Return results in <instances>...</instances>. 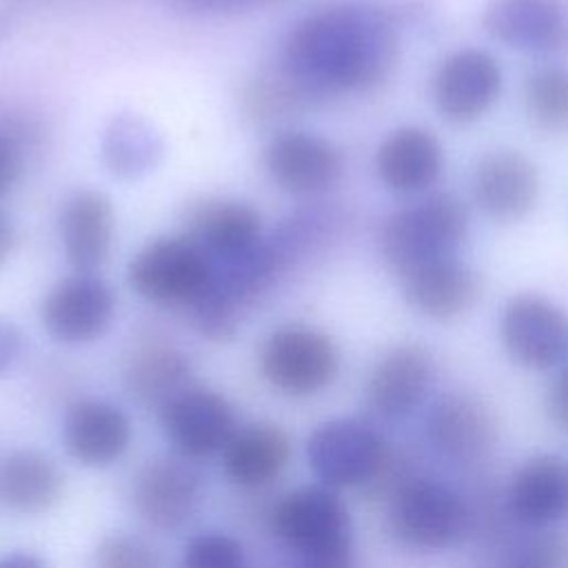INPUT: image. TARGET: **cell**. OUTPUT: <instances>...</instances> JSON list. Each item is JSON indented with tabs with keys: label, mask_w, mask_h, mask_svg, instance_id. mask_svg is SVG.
Here are the masks:
<instances>
[{
	"label": "cell",
	"mask_w": 568,
	"mask_h": 568,
	"mask_svg": "<svg viewBox=\"0 0 568 568\" xmlns=\"http://www.w3.org/2000/svg\"><path fill=\"white\" fill-rule=\"evenodd\" d=\"M328 217L322 213H302L286 220L273 237H262L246 255L215 264L209 288L193 308V322L209 339H229L242 311L262 295L286 266L306 248L322 242Z\"/></svg>",
	"instance_id": "7a4b0ae2"
},
{
	"label": "cell",
	"mask_w": 568,
	"mask_h": 568,
	"mask_svg": "<svg viewBox=\"0 0 568 568\" xmlns=\"http://www.w3.org/2000/svg\"><path fill=\"white\" fill-rule=\"evenodd\" d=\"M64 488L60 468L38 450H16L0 462V501L18 513L51 508Z\"/></svg>",
	"instance_id": "484cf974"
},
{
	"label": "cell",
	"mask_w": 568,
	"mask_h": 568,
	"mask_svg": "<svg viewBox=\"0 0 568 568\" xmlns=\"http://www.w3.org/2000/svg\"><path fill=\"white\" fill-rule=\"evenodd\" d=\"M395 60V16L364 2L315 9L282 47L284 75L304 95L366 91L386 80Z\"/></svg>",
	"instance_id": "6da1fadb"
},
{
	"label": "cell",
	"mask_w": 568,
	"mask_h": 568,
	"mask_svg": "<svg viewBox=\"0 0 568 568\" xmlns=\"http://www.w3.org/2000/svg\"><path fill=\"white\" fill-rule=\"evenodd\" d=\"M506 504L508 513L530 528L568 519V462L557 455L528 459L513 475Z\"/></svg>",
	"instance_id": "44dd1931"
},
{
	"label": "cell",
	"mask_w": 568,
	"mask_h": 568,
	"mask_svg": "<svg viewBox=\"0 0 568 568\" xmlns=\"http://www.w3.org/2000/svg\"><path fill=\"white\" fill-rule=\"evenodd\" d=\"M537 193V171L519 151H490L475 166L473 195L493 220L513 222L524 217L535 206Z\"/></svg>",
	"instance_id": "e0dca14e"
},
{
	"label": "cell",
	"mask_w": 568,
	"mask_h": 568,
	"mask_svg": "<svg viewBox=\"0 0 568 568\" xmlns=\"http://www.w3.org/2000/svg\"><path fill=\"white\" fill-rule=\"evenodd\" d=\"M468 233V213L450 193L424 195L395 211L382 226L379 248L384 262L402 275L424 262L457 255Z\"/></svg>",
	"instance_id": "3957f363"
},
{
	"label": "cell",
	"mask_w": 568,
	"mask_h": 568,
	"mask_svg": "<svg viewBox=\"0 0 568 568\" xmlns=\"http://www.w3.org/2000/svg\"><path fill=\"white\" fill-rule=\"evenodd\" d=\"M260 366L271 386L302 397L326 388L335 379L339 353L326 333L304 324H288L268 335Z\"/></svg>",
	"instance_id": "ba28073f"
},
{
	"label": "cell",
	"mask_w": 568,
	"mask_h": 568,
	"mask_svg": "<svg viewBox=\"0 0 568 568\" xmlns=\"http://www.w3.org/2000/svg\"><path fill=\"white\" fill-rule=\"evenodd\" d=\"M169 442L186 457H209L224 450L237 430L233 406L215 390L186 386L160 408Z\"/></svg>",
	"instance_id": "4fadbf2b"
},
{
	"label": "cell",
	"mask_w": 568,
	"mask_h": 568,
	"mask_svg": "<svg viewBox=\"0 0 568 568\" xmlns=\"http://www.w3.org/2000/svg\"><path fill=\"white\" fill-rule=\"evenodd\" d=\"M62 439L67 453L78 464L102 468L126 453L131 424L118 406L100 399H82L67 410Z\"/></svg>",
	"instance_id": "ffe728a7"
},
{
	"label": "cell",
	"mask_w": 568,
	"mask_h": 568,
	"mask_svg": "<svg viewBox=\"0 0 568 568\" xmlns=\"http://www.w3.org/2000/svg\"><path fill=\"white\" fill-rule=\"evenodd\" d=\"M115 215L111 200L100 191H78L60 217V240L75 273H95L109 257Z\"/></svg>",
	"instance_id": "7402d4cb"
},
{
	"label": "cell",
	"mask_w": 568,
	"mask_h": 568,
	"mask_svg": "<svg viewBox=\"0 0 568 568\" xmlns=\"http://www.w3.org/2000/svg\"><path fill=\"white\" fill-rule=\"evenodd\" d=\"M524 100L537 126L550 133L568 131V69L539 67L528 73Z\"/></svg>",
	"instance_id": "83f0119b"
},
{
	"label": "cell",
	"mask_w": 568,
	"mask_h": 568,
	"mask_svg": "<svg viewBox=\"0 0 568 568\" xmlns=\"http://www.w3.org/2000/svg\"><path fill=\"white\" fill-rule=\"evenodd\" d=\"M566 548L557 541L535 544L524 550L508 568H564V552Z\"/></svg>",
	"instance_id": "1f68e13d"
},
{
	"label": "cell",
	"mask_w": 568,
	"mask_h": 568,
	"mask_svg": "<svg viewBox=\"0 0 568 568\" xmlns=\"http://www.w3.org/2000/svg\"><path fill=\"white\" fill-rule=\"evenodd\" d=\"M178 568H246V555L226 532H200L189 539Z\"/></svg>",
	"instance_id": "f1b7e54d"
},
{
	"label": "cell",
	"mask_w": 568,
	"mask_h": 568,
	"mask_svg": "<svg viewBox=\"0 0 568 568\" xmlns=\"http://www.w3.org/2000/svg\"><path fill=\"white\" fill-rule=\"evenodd\" d=\"M189 359L166 344H146L138 348L126 368L124 386L142 406L162 408L189 384Z\"/></svg>",
	"instance_id": "4316f807"
},
{
	"label": "cell",
	"mask_w": 568,
	"mask_h": 568,
	"mask_svg": "<svg viewBox=\"0 0 568 568\" xmlns=\"http://www.w3.org/2000/svg\"><path fill=\"white\" fill-rule=\"evenodd\" d=\"M499 335L508 355L526 368L548 371L568 357V315L541 295L508 300Z\"/></svg>",
	"instance_id": "9c48e42d"
},
{
	"label": "cell",
	"mask_w": 568,
	"mask_h": 568,
	"mask_svg": "<svg viewBox=\"0 0 568 568\" xmlns=\"http://www.w3.org/2000/svg\"><path fill=\"white\" fill-rule=\"evenodd\" d=\"M20 173V151L13 140L0 133V195H4L18 180Z\"/></svg>",
	"instance_id": "836d02e7"
},
{
	"label": "cell",
	"mask_w": 568,
	"mask_h": 568,
	"mask_svg": "<svg viewBox=\"0 0 568 568\" xmlns=\"http://www.w3.org/2000/svg\"><path fill=\"white\" fill-rule=\"evenodd\" d=\"M484 27L495 40L521 51L568 49V9L561 0H490Z\"/></svg>",
	"instance_id": "2e32d148"
},
{
	"label": "cell",
	"mask_w": 568,
	"mask_h": 568,
	"mask_svg": "<svg viewBox=\"0 0 568 568\" xmlns=\"http://www.w3.org/2000/svg\"><path fill=\"white\" fill-rule=\"evenodd\" d=\"M115 295L95 273H73L60 280L42 300L40 320L44 331L62 344L98 339L111 324Z\"/></svg>",
	"instance_id": "8fae6325"
},
{
	"label": "cell",
	"mask_w": 568,
	"mask_h": 568,
	"mask_svg": "<svg viewBox=\"0 0 568 568\" xmlns=\"http://www.w3.org/2000/svg\"><path fill=\"white\" fill-rule=\"evenodd\" d=\"M295 568H355L353 555L339 557H304L295 561Z\"/></svg>",
	"instance_id": "8d00e7d4"
},
{
	"label": "cell",
	"mask_w": 568,
	"mask_h": 568,
	"mask_svg": "<svg viewBox=\"0 0 568 568\" xmlns=\"http://www.w3.org/2000/svg\"><path fill=\"white\" fill-rule=\"evenodd\" d=\"M264 166L280 189L295 195H317L342 178L344 158L320 133L282 131L266 144Z\"/></svg>",
	"instance_id": "7c38bea8"
},
{
	"label": "cell",
	"mask_w": 568,
	"mask_h": 568,
	"mask_svg": "<svg viewBox=\"0 0 568 568\" xmlns=\"http://www.w3.org/2000/svg\"><path fill=\"white\" fill-rule=\"evenodd\" d=\"M95 568H162V559L149 541L118 532L100 541Z\"/></svg>",
	"instance_id": "4dcf8cb0"
},
{
	"label": "cell",
	"mask_w": 568,
	"mask_h": 568,
	"mask_svg": "<svg viewBox=\"0 0 568 568\" xmlns=\"http://www.w3.org/2000/svg\"><path fill=\"white\" fill-rule=\"evenodd\" d=\"M109 138L111 146L106 149V155L111 158V164L115 171H124L129 175L151 164L153 153H158L153 135L131 120L118 122L113 131H109Z\"/></svg>",
	"instance_id": "f546056e"
},
{
	"label": "cell",
	"mask_w": 568,
	"mask_h": 568,
	"mask_svg": "<svg viewBox=\"0 0 568 568\" xmlns=\"http://www.w3.org/2000/svg\"><path fill=\"white\" fill-rule=\"evenodd\" d=\"M435 382V364L426 348L402 344L390 348L371 371L366 402L386 422L410 417L428 397Z\"/></svg>",
	"instance_id": "9a60e30c"
},
{
	"label": "cell",
	"mask_w": 568,
	"mask_h": 568,
	"mask_svg": "<svg viewBox=\"0 0 568 568\" xmlns=\"http://www.w3.org/2000/svg\"><path fill=\"white\" fill-rule=\"evenodd\" d=\"M264 0H173L175 7L189 13H215V11H231L237 7H248Z\"/></svg>",
	"instance_id": "d590c367"
},
{
	"label": "cell",
	"mask_w": 568,
	"mask_h": 568,
	"mask_svg": "<svg viewBox=\"0 0 568 568\" xmlns=\"http://www.w3.org/2000/svg\"><path fill=\"white\" fill-rule=\"evenodd\" d=\"M0 568H47V564L31 552H9L0 557Z\"/></svg>",
	"instance_id": "74e56055"
},
{
	"label": "cell",
	"mask_w": 568,
	"mask_h": 568,
	"mask_svg": "<svg viewBox=\"0 0 568 568\" xmlns=\"http://www.w3.org/2000/svg\"><path fill=\"white\" fill-rule=\"evenodd\" d=\"M444 151L439 140L422 126L390 131L375 151V171L382 184L399 195H419L442 175Z\"/></svg>",
	"instance_id": "ac0fdd59"
},
{
	"label": "cell",
	"mask_w": 568,
	"mask_h": 568,
	"mask_svg": "<svg viewBox=\"0 0 568 568\" xmlns=\"http://www.w3.org/2000/svg\"><path fill=\"white\" fill-rule=\"evenodd\" d=\"M191 237L209 253L213 264L246 255L264 235L260 213L237 200L200 204L191 215Z\"/></svg>",
	"instance_id": "603a6c76"
},
{
	"label": "cell",
	"mask_w": 568,
	"mask_h": 568,
	"mask_svg": "<svg viewBox=\"0 0 568 568\" xmlns=\"http://www.w3.org/2000/svg\"><path fill=\"white\" fill-rule=\"evenodd\" d=\"M22 355V335L20 331L0 320V377L11 373Z\"/></svg>",
	"instance_id": "d6a6232c"
},
{
	"label": "cell",
	"mask_w": 568,
	"mask_h": 568,
	"mask_svg": "<svg viewBox=\"0 0 568 568\" xmlns=\"http://www.w3.org/2000/svg\"><path fill=\"white\" fill-rule=\"evenodd\" d=\"M306 457L315 477L328 488L371 484L390 462L384 437L362 419H333L315 428Z\"/></svg>",
	"instance_id": "52a82bcc"
},
{
	"label": "cell",
	"mask_w": 568,
	"mask_h": 568,
	"mask_svg": "<svg viewBox=\"0 0 568 568\" xmlns=\"http://www.w3.org/2000/svg\"><path fill=\"white\" fill-rule=\"evenodd\" d=\"M426 437L439 455L453 462H473L490 446L493 428L479 404L462 395H448L433 406Z\"/></svg>",
	"instance_id": "cb8c5ba5"
},
{
	"label": "cell",
	"mask_w": 568,
	"mask_h": 568,
	"mask_svg": "<svg viewBox=\"0 0 568 568\" xmlns=\"http://www.w3.org/2000/svg\"><path fill=\"white\" fill-rule=\"evenodd\" d=\"M215 264L191 235L144 244L129 262V286L155 304H195L209 288Z\"/></svg>",
	"instance_id": "277c9868"
},
{
	"label": "cell",
	"mask_w": 568,
	"mask_h": 568,
	"mask_svg": "<svg viewBox=\"0 0 568 568\" xmlns=\"http://www.w3.org/2000/svg\"><path fill=\"white\" fill-rule=\"evenodd\" d=\"M11 248H13V226L9 217L0 211V264L9 257Z\"/></svg>",
	"instance_id": "f35d334b"
},
{
	"label": "cell",
	"mask_w": 568,
	"mask_h": 568,
	"mask_svg": "<svg viewBox=\"0 0 568 568\" xmlns=\"http://www.w3.org/2000/svg\"><path fill=\"white\" fill-rule=\"evenodd\" d=\"M504 84L499 62L481 49L448 53L435 69L430 95L439 115L455 124L481 118L499 98Z\"/></svg>",
	"instance_id": "30bf717a"
},
{
	"label": "cell",
	"mask_w": 568,
	"mask_h": 568,
	"mask_svg": "<svg viewBox=\"0 0 568 568\" xmlns=\"http://www.w3.org/2000/svg\"><path fill=\"white\" fill-rule=\"evenodd\" d=\"M202 499V475L182 459H153L142 466L133 481L135 510L158 530H178L189 524Z\"/></svg>",
	"instance_id": "5bb4252c"
},
{
	"label": "cell",
	"mask_w": 568,
	"mask_h": 568,
	"mask_svg": "<svg viewBox=\"0 0 568 568\" xmlns=\"http://www.w3.org/2000/svg\"><path fill=\"white\" fill-rule=\"evenodd\" d=\"M275 535L297 555H353V526L344 501L328 486H302L286 493L271 513Z\"/></svg>",
	"instance_id": "5b68a950"
},
{
	"label": "cell",
	"mask_w": 568,
	"mask_h": 568,
	"mask_svg": "<svg viewBox=\"0 0 568 568\" xmlns=\"http://www.w3.org/2000/svg\"><path fill=\"white\" fill-rule=\"evenodd\" d=\"M390 530L406 546L442 550L468 530V508L446 484L430 477H408L390 495Z\"/></svg>",
	"instance_id": "8992f818"
},
{
	"label": "cell",
	"mask_w": 568,
	"mask_h": 568,
	"mask_svg": "<svg viewBox=\"0 0 568 568\" xmlns=\"http://www.w3.org/2000/svg\"><path fill=\"white\" fill-rule=\"evenodd\" d=\"M224 470L240 486H264L288 464L291 442L280 426L251 424L237 428L224 446Z\"/></svg>",
	"instance_id": "d4e9b609"
},
{
	"label": "cell",
	"mask_w": 568,
	"mask_h": 568,
	"mask_svg": "<svg viewBox=\"0 0 568 568\" xmlns=\"http://www.w3.org/2000/svg\"><path fill=\"white\" fill-rule=\"evenodd\" d=\"M550 417L568 428V366L557 375L548 393Z\"/></svg>",
	"instance_id": "e575fe53"
},
{
	"label": "cell",
	"mask_w": 568,
	"mask_h": 568,
	"mask_svg": "<svg viewBox=\"0 0 568 568\" xmlns=\"http://www.w3.org/2000/svg\"><path fill=\"white\" fill-rule=\"evenodd\" d=\"M397 277L408 304L430 320L459 317L479 293L477 275L457 255L424 262Z\"/></svg>",
	"instance_id": "d6986e66"
}]
</instances>
